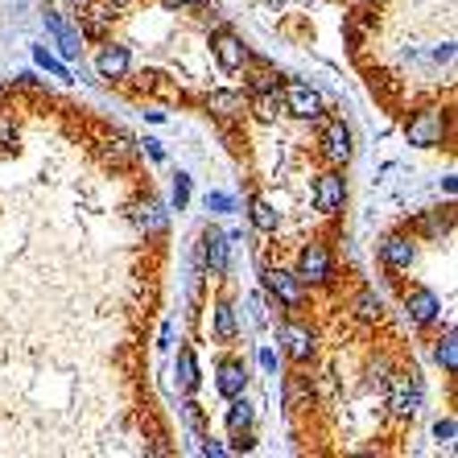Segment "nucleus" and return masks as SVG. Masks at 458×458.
I'll return each mask as SVG.
<instances>
[{
  "instance_id": "nucleus-1",
  "label": "nucleus",
  "mask_w": 458,
  "mask_h": 458,
  "mask_svg": "<svg viewBox=\"0 0 458 458\" xmlns=\"http://www.w3.org/2000/svg\"><path fill=\"white\" fill-rule=\"evenodd\" d=\"M293 273H298V281H301V285H331V277H335L331 248L322 244V240H310V244H301V252H298V265H293Z\"/></svg>"
},
{
  "instance_id": "nucleus-2",
  "label": "nucleus",
  "mask_w": 458,
  "mask_h": 458,
  "mask_svg": "<svg viewBox=\"0 0 458 458\" xmlns=\"http://www.w3.org/2000/svg\"><path fill=\"white\" fill-rule=\"evenodd\" d=\"M211 54H215V63H219V71H227V75H240L252 63V50L244 46V38L235 30H227V25H219L211 33Z\"/></svg>"
},
{
  "instance_id": "nucleus-3",
  "label": "nucleus",
  "mask_w": 458,
  "mask_h": 458,
  "mask_svg": "<svg viewBox=\"0 0 458 458\" xmlns=\"http://www.w3.org/2000/svg\"><path fill=\"white\" fill-rule=\"evenodd\" d=\"M260 285L268 289V298L277 301V306L285 310H298L301 301H306V285L298 281V273L293 268H260Z\"/></svg>"
},
{
  "instance_id": "nucleus-4",
  "label": "nucleus",
  "mask_w": 458,
  "mask_h": 458,
  "mask_svg": "<svg viewBox=\"0 0 458 458\" xmlns=\"http://www.w3.org/2000/svg\"><path fill=\"white\" fill-rule=\"evenodd\" d=\"M281 107L298 120H318L322 116V96L301 79H285L281 83Z\"/></svg>"
},
{
  "instance_id": "nucleus-5",
  "label": "nucleus",
  "mask_w": 458,
  "mask_h": 458,
  "mask_svg": "<svg viewBox=\"0 0 458 458\" xmlns=\"http://www.w3.org/2000/svg\"><path fill=\"white\" fill-rule=\"evenodd\" d=\"M42 21H46V33L54 38V46H58V54H63L66 63H75L79 54H83V33H79V25H71L58 9H46Z\"/></svg>"
},
{
  "instance_id": "nucleus-6",
  "label": "nucleus",
  "mask_w": 458,
  "mask_h": 458,
  "mask_svg": "<svg viewBox=\"0 0 458 458\" xmlns=\"http://www.w3.org/2000/svg\"><path fill=\"white\" fill-rule=\"evenodd\" d=\"M318 145H322V157L331 161V165H347V161H352V128L343 124L339 116H335V120H322Z\"/></svg>"
},
{
  "instance_id": "nucleus-7",
  "label": "nucleus",
  "mask_w": 458,
  "mask_h": 458,
  "mask_svg": "<svg viewBox=\"0 0 458 458\" xmlns=\"http://www.w3.org/2000/svg\"><path fill=\"white\" fill-rule=\"evenodd\" d=\"M120 9L112 4V0H91L83 13H79V33H83V42L91 38V42H104L107 33H112V25H116Z\"/></svg>"
},
{
  "instance_id": "nucleus-8",
  "label": "nucleus",
  "mask_w": 458,
  "mask_h": 458,
  "mask_svg": "<svg viewBox=\"0 0 458 458\" xmlns=\"http://www.w3.org/2000/svg\"><path fill=\"white\" fill-rule=\"evenodd\" d=\"M421 405V384L413 380V372H393L388 380V409L393 417H413Z\"/></svg>"
},
{
  "instance_id": "nucleus-9",
  "label": "nucleus",
  "mask_w": 458,
  "mask_h": 458,
  "mask_svg": "<svg viewBox=\"0 0 458 458\" xmlns=\"http://www.w3.org/2000/svg\"><path fill=\"white\" fill-rule=\"evenodd\" d=\"M343 203H347V182H343L339 170H327L314 178V211L322 215H339Z\"/></svg>"
},
{
  "instance_id": "nucleus-10",
  "label": "nucleus",
  "mask_w": 458,
  "mask_h": 458,
  "mask_svg": "<svg viewBox=\"0 0 458 458\" xmlns=\"http://www.w3.org/2000/svg\"><path fill=\"white\" fill-rule=\"evenodd\" d=\"M405 137H409V145H417V149H434V145H442V116H437L434 107L413 112L409 124H405Z\"/></svg>"
},
{
  "instance_id": "nucleus-11",
  "label": "nucleus",
  "mask_w": 458,
  "mask_h": 458,
  "mask_svg": "<svg viewBox=\"0 0 458 458\" xmlns=\"http://www.w3.org/2000/svg\"><path fill=\"white\" fill-rule=\"evenodd\" d=\"M405 310H409V318L417 322V327H434L437 318H442V301H437L434 289L426 285H413L405 293Z\"/></svg>"
},
{
  "instance_id": "nucleus-12",
  "label": "nucleus",
  "mask_w": 458,
  "mask_h": 458,
  "mask_svg": "<svg viewBox=\"0 0 458 458\" xmlns=\"http://www.w3.org/2000/svg\"><path fill=\"white\" fill-rule=\"evenodd\" d=\"M277 339L285 343V352L293 355V360H314V331H310V327H301V322H281L277 327Z\"/></svg>"
},
{
  "instance_id": "nucleus-13",
  "label": "nucleus",
  "mask_w": 458,
  "mask_h": 458,
  "mask_svg": "<svg viewBox=\"0 0 458 458\" xmlns=\"http://www.w3.org/2000/svg\"><path fill=\"white\" fill-rule=\"evenodd\" d=\"M380 260H384V268L405 273V268L417 260V244L409 240V235H388V240L380 244Z\"/></svg>"
},
{
  "instance_id": "nucleus-14",
  "label": "nucleus",
  "mask_w": 458,
  "mask_h": 458,
  "mask_svg": "<svg viewBox=\"0 0 458 458\" xmlns=\"http://www.w3.org/2000/svg\"><path fill=\"white\" fill-rule=\"evenodd\" d=\"M128 66H132V54H128V46H104V50L96 54V75L99 79H124Z\"/></svg>"
},
{
  "instance_id": "nucleus-15",
  "label": "nucleus",
  "mask_w": 458,
  "mask_h": 458,
  "mask_svg": "<svg viewBox=\"0 0 458 458\" xmlns=\"http://www.w3.org/2000/svg\"><path fill=\"white\" fill-rule=\"evenodd\" d=\"M215 388H219V396H224V401H232V396L244 393V388H248V368H244V360H224V363H219Z\"/></svg>"
},
{
  "instance_id": "nucleus-16",
  "label": "nucleus",
  "mask_w": 458,
  "mask_h": 458,
  "mask_svg": "<svg viewBox=\"0 0 458 458\" xmlns=\"http://www.w3.org/2000/svg\"><path fill=\"white\" fill-rule=\"evenodd\" d=\"M227 248H232V240H227L224 232H207L203 235V265H207V273L211 277H224L227 273Z\"/></svg>"
},
{
  "instance_id": "nucleus-17",
  "label": "nucleus",
  "mask_w": 458,
  "mask_h": 458,
  "mask_svg": "<svg viewBox=\"0 0 458 458\" xmlns=\"http://www.w3.org/2000/svg\"><path fill=\"white\" fill-rule=\"evenodd\" d=\"M244 107H248L244 91H211V96H207V112L219 120H240Z\"/></svg>"
},
{
  "instance_id": "nucleus-18",
  "label": "nucleus",
  "mask_w": 458,
  "mask_h": 458,
  "mask_svg": "<svg viewBox=\"0 0 458 458\" xmlns=\"http://www.w3.org/2000/svg\"><path fill=\"white\" fill-rule=\"evenodd\" d=\"M132 219H137V227H140L145 235H161V232H165V224H170L165 207L153 203V199H149V203H140L137 211H132Z\"/></svg>"
},
{
  "instance_id": "nucleus-19",
  "label": "nucleus",
  "mask_w": 458,
  "mask_h": 458,
  "mask_svg": "<svg viewBox=\"0 0 458 458\" xmlns=\"http://www.w3.org/2000/svg\"><path fill=\"white\" fill-rule=\"evenodd\" d=\"M450 227H454V207H442V211H429L417 219V232L429 235V240H437V235H450Z\"/></svg>"
},
{
  "instance_id": "nucleus-20",
  "label": "nucleus",
  "mask_w": 458,
  "mask_h": 458,
  "mask_svg": "<svg viewBox=\"0 0 458 458\" xmlns=\"http://www.w3.org/2000/svg\"><path fill=\"white\" fill-rule=\"evenodd\" d=\"M248 215H252V227H256V232H277V224H281V211L268 203V199H260V194H256L252 203H248Z\"/></svg>"
},
{
  "instance_id": "nucleus-21",
  "label": "nucleus",
  "mask_w": 458,
  "mask_h": 458,
  "mask_svg": "<svg viewBox=\"0 0 458 458\" xmlns=\"http://www.w3.org/2000/svg\"><path fill=\"white\" fill-rule=\"evenodd\" d=\"M211 318H215V339L219 343H232L235 339V310H232V301H215V310H211Z\"/></svg>"
},
{
  "instance_id": "nucleus-22",
  "label": "nucleus",
  "mask_w": 458,
  "mask_h": 458,
  "mask_svg": "<svg viewBox=\"0 0 458 458\" xmlns=\"http://www.w3.org/2000/svg\"><path fill=\"white\" fill-rule=\"evenodd\" d=\"M178 388L182 393H199V360H194L191 347L178 352Z\"/></svg>"
},
{
  "instance_id": "nucleus-23",
  "label": "nucleus",
  "mask_w": 458,
  "mask_h": 458,
  "mask_svg": "<svg viewBox=\"0 0 458 458\" xmlns=\"http://www.w3.org/2000/svg\"><path fill=\"white\" fill-rule=\"evenodd\" d=\"M252 112H256V120L273 124V120L285 112V107H281V91H260V96H252Z\"/></svg>"
},
{
  "instance_id": "nucleus-24",
  "label": "nucleus",
  "mask_w": 458,
  "mask_h": 458,
  "mask_svg": "<svg viewBox=\"0 0 458 458\" xmlns=\"http://www.w3.org/2000/svg\"><path fill=\"white\" fill-rule=\"evenodd\" d=\"M248 426H252V405H248L244 393H240V396H232V405H227V429L235 434V429H248Z\"/></svg>"
},
{
  "instance_id": "nucleus-25",
  "label": "nucleus",
  "mask_w": 458,
  "mask_h": 458,
  "mask_svg": "<svg viewBox=\"0 0 458 458\" xmlns=\"http://www.w3.org/2000/svg\"><path fill=\"white\" fill-rule=\"evenodd\" d=\"M281 83H285V79H281L277 71H268V66H260V71L248 75V91H252V96H260V91H281Z\"/></svg>"
},
{
  "instance_id": "nucleus-26",
  "label": "nucleus",
  "mask_w": 458,
  "mask_h": 458,
  "mask_svg": "<svg viewBox=\"0 0 458 458\" xmlns=\"http://www.w3.org/2000/svg\"><path fill=\"white\" fill-rule=\"evenodd\" d=\"M437 363H442V372H450V376L458 372V339H454V331H446V339L437 343Z\"/></svg>"
},
{
  "instance_id": "nucleus-27",
  "label": "nucleus",
  "mask_w": 458,
  "mask_h": 458,
  "mask_svg": "<svg viewBox=\"0 0 458 458\" xmlns=\"http://www.w3.org/2000/svg\"><path fill=\"white\" fill-rule=\"evenodd\" d=\"M33 63L42 66V71H50L54 79H71V71H66V63H63V58H54V54L46 50V46H33Z\"/></svg>"
},
{
  "instance_id": "nucleus-28",
  "label": "nucleus",
  "mask_w": 458,
  "mask_h": 458,
  "mask_svg": "<svg viewBox=\"0 0 458 458\" xmlns=\"http://www.w3.org/2000/svg\"><path fill=\"white\" fill-rule=\"evenodd\" d=\"M170 203H174V211H186L191 207V174H174V191H170Z\"/></svg>"
},
{
  "instance_id": "nucleus-29",
  "label": "nucleus",
  "mask_w": 458,
  "mask_h": 458,
  "mask_svg": "<svg viewBox=\"0 0 458 458\" xmlns=\"http://www.w3.org/2000/svg\"><path fill=\"white\" fill-rule=\"evenodd\" d=\"M355 310H360V318H376L380 314V298H376L372 289H363L360 298H355Z\"/></svg>"
},
{
  "instance_id": "nucleus-30",
  "label": "nucleus",
  "mask_w": 458,
  "mask_h": 458,
  "mask_svg": "<svg viewBox=\"0 0 458 458\" xmlns=\"http://www.w3.org/2000/svg\"><path fill=\"white\" fill-rule=\"evenodd\" d=\"M207 211L232 215V211H235V199H232V194H219V191H215V194H207Z\"/></svg>"
},
{
  "instance_id": "nucleus-31",
  "label": "nucleus",
  "mask_w": 458,
  "mask_h": 458,
  "mask_svg": "<svg viewBox=\"0 0 458 458\" xmlns=\"http://www.w3.org/2000/svg\"><path fill=\"white\" fill-rule=\"evenodd\" d=\"M182 417H186V426H191L194 434L203 429V405H199V401H186V405H182Z\"/></svg>"
},
{
  "instance_id": "nucleus-32",
  "label": "nucleus",
  "mask_w": 458,
  "mask_h": 458,
  "mask_svg": "<svg viewBox=\"0 0 458 458\" xmlns=\"http://www.w3.org/2000/svg\"><path fill=\"white\" fill-rule=\"evenodd\" d=\"M232 450H235V454H248V450H256V437L248 434V429H235V437H232Z\"/></svg>"
},
{
  "instance_id": "nucleus-33",
  "label": "nucleus",
  "mask_w": 458,
  "mask_h": 458,
  "mask_svg": "<svg viewBox=\"0 0 458 458\" xmlns=\"http://www.w3.org/2000/svg\"><path fill=\"white\" fill-rule=\"evenodd\" d=\"M454 434H458V426H454V421H450V417H446V421H437V426H434V437H437V442H454Z\"/></svg>"
},
{
  "instance_id": "nucleus-34",
  "label": "nucleus",
  "mask_w": 458,
  "mask_h": 458,
  "mask_svg": "<svg viewBox=\"0 0 458 458\" xmlns=\"http://www.w3.org/2000/svg\"><path fill=\"white\" fill-rule=\"evenodd\" d=\"M140 145H145V153H149L153 161H165V149H161V140H157V137H145Z\"/></svg>"
},
{
  "instance_id": "nucleus-35",
  "label": "nucleus",
  "mask_w": 458,
  "mask_h": 458,
  "mask_svg": "<svg viewBox=\"0 0 458 458\" xmlns=\"http://www.w3.org/2000/svg\"><path fill=\"white\" fill-rule=\"evenodd\" d=\"M170 13H182V9H194V4H203V0H161Z\"/></svg>"
},
{
  "instance_id": "nucleus-36",
  "label": "nucleus",
  "mask_w": 458,
  "mask_h": 458,
  "mask_svg": "<svg viewBox=\"0 0 458 458\" xmlns=\"http://www.w3.org/2000/svg\"><path fill=\"white\" fill-rule=\"evenodd\" d=\"M0 145H13V120L0 116Z\"/></svg>"
},
{
  "instance_id": "nucleus-37",
  "label": "nucleus",
  "mask_w": 458,
  "mask_h": 458,
  "mask_svg": "<svg viewBox=\"0 0 458 458\" xmlns=\"http://www.w3.org/2000/svg\"><path fill=\"white\" fill-rule=\"evenodd\" d=\"M260 368H265V372H277V355L268 352V347L260 352Z\"/></svg>"
},
{
  "instance_id": "nucleus-38",
  "label": "nucleus",
  "mask_w": 458,
  "mask_h": 458,
  "mask_svg": "<svg viewBox=\"0 0 458 458\" xmlns=\"http://www.w3.org/2000/svg\"><path fill=\"white\" fill-rule=\"evenodd\" d=\"M203 454L219 458V454H227V446H219V442H215V437H211V442H203Z\"/></svg>"
},
{
  "instance_id": "nucleus-39",
  "label": "nucleus",
  "mask_w": 458,
  "mask_h": 458,
  "mask_svg": "<svg viewBox=\"0 0 458 458\" xmlns=\"http://www.w3.org/2000/svg\"><path fill=\"white\" fill-rule=\"evenodd\" d=\"M174 343V322H165V327H161V347H170Z\"/></svg>"
},
{
  "instance_id": "nucleus-40",
  "label": "nucleus",
  "mask_w": 458,
  "mask_h": 458,
  "mask_svg": "<svg viewBox=\"0 0 458 458\" xmlns=\"http://www.w3.org/2000/svg\"><path fill=\"white\" fill-rule=\"evenodd\" d=\"M145 120H153V124H161V120H165V112H161V107H149V112H145Z\"/></svg>"
},
{
  "instance_id": "nucleus-41",
  "label": "nucleus",
  "mask_w": 458,
  "mask_h": 458,
  "mask_svg": "<svg viewBox=\"0 0 458 458\" xmlns=\"http://www.w3.org/2000/svg\"><path fill=\"white\" fill-rule=\"evenodd\" d=\"M112 4H116V9H132V4H137V0H112Z\"/></svg>"
}]
</instances>
